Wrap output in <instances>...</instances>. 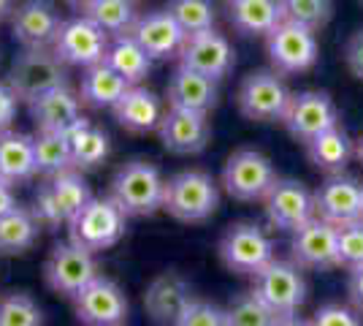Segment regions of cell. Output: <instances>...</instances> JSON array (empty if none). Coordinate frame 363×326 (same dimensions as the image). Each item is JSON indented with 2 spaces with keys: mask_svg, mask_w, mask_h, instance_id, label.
I'll return each mask as SVG.
<instances>
[{
  "mask_svg": "<svg viewBox=\"0 0 363 326\" xmlns=\"http://www.w3.org/2000/svg\"><path fill=\"white\" fill-rule=\"evenodd\" d=\"M90 199L92 193L84 177L76 169H68L49 177L44 185L35 190L33 215L44 226H71V220L84 210V204Z\"/></svg>",
  "mask_w": 363,
  "mask_h": 326,
  "instance_id": "4",
  "label": "cell"
},
{
  "mask_svg": "<svg viewBox=\"0 0 363 326\" xmlns=\"http://www.w3.org/2000/svg\"><path fill=\"white\" fill-rule=\"evenodd\" d=\"M16 104H19V98L14 95V90H11L6 82H0V134L9 131L11 123H14Z\"/></svg>",
  "mask_w": 363,
  "mask_h": 326,
  "instance_id": "42",
  "label": "cell"
},
{
  "mask_svg": "<svg viewBox=\"0 0 363 326\" xmlns=\"http://www.w3.org/2000/svg\"><path fill=\"white\" fill-rule=\"evenodd\" d=\"M190 302H193L190 283L177 272L155 278L144 291V310L160 326H177L179 315L187 310Z\"/></svg>",
  "mask_w": 363,
  "mask_h": 326,
  "instance_id": "22",
  "label": "cell"
},
{
  "mask_svg": "<svg viewBox=\"0 0 363 326\" xmlns=\"http://www.w3.org/2000/svg\"><path fill=\"white\" fill-rule=\"evenodd\" d=\"M16 207V196H14V185H9L6 180H0V217L6 212H11Z\"/></svg>",
  "mask_w": 363,
  "mask_h": 326,
  "instance_id": "45",
  "label": "cell"
},
{
  "mask_svg": "<svg viewBox=\"0 0 363 326\" xmlns=\"http://www.w3.org/2000/svg\"><path fill=\"white\" fill-rule=\"evenodd\" d=\"M279 6H282L285 22H296L315 33L328 25L333 11L331 0H279Z\"/></svg>",
  "mask_w": 363,
  "mask_h": 326,
  "instance_id": "37",
  "label": "cell"
},
{
  "mask_svg": "<svg viewBox=\"0 0 363 326\" xmlns=\"http://www.w3.org/2000/svg\"><path fill=\"white\" fill-rule=\"evenodd\" d=\"M157 134H160V141H163V147L168 153H174V156H196L209 144L212 125H209V114L168 107V112L160 120Z\"/></svg>",
  "mask_w": 363,
  "mask_h": 326,
  "instance_id": "20",
  "label": "cell"
},
{
  "mask_svg": "<svg viewBox=\"0 0 363 326\" xmlns=\"http://www.w3.org/2000/svg\"><path fill=\"white\" fill-rule=\"evenodd\" d=\"M38 174L35 166V147L33 136L19 134V131H3L0 134V180L9 185L28 183Z\"/></svg>",
  "mask_w": 363,
  "mask_h": 326,
  "instance_id": "26",
  "label": "cell"
},
{
  "mask_svg": "<svg viewBox=\"0 0 363 326\" xmlns=\"http://www.w3.org/2000/svg\"><path fill=\"white\" fill-rule=\"evenodd\" d=\"M252 291L263 299V305L274 315H285V313H298V308L306 302V280L296 261L274 259L263 272L255 275Z\"/></svg>",
  "mask_w": 363,
  "mask_h": 326,
  "instance_id": "12",
  "label": "cell"
},
{
  "mask_svg": "<svg viewBox=\"0 0 363 326\" xmlns=\"http://www.w3.org/2000/svg\"><path fill=\"white\" fill-rule=\"evenodd\" d=\"M277 180L279 177L274 171L272 161L260 150H250V147L236 150L223 169V185L228 196L239 202H263Z\"/></svg>",
  "mask_w": 363,
  "mask_h": 326,
  "instance_id": "8",
  "label": "cell"
},
{
  "mask_svg": "<svg viewBox=\"0 0 363 326\" xmlns=\"http://www.w3.org/2000/svg\"><path fill=\"white\" fill-rule=\"evenodd\" d=\"M168 107L209 114L217 107V82L179 65L168 79Z\"/></svg>",
  "mask_w": 363,
  "mask_h": 326,
  "instance_id": "24",
  "label": "cell"
},
{
  "mask_svg": "<svg viewBox=\"0 0 363 326\" xmlns=\"http://www.w3.org/2000/svg\"><path fill=\"white\" fill-rule=\"evenodd\" d=\"M166 183L157 166L147 161H130L114 174L111 199L120 204L125 215H155L166 202Z\"/></svg>",
  "mask_w": 363,
  "mask_h": 326,
  "instance_id": "1",
  "label": "cell"
},
{
  "mask_svg": "<svg viewBox=\"0 0 363 326\" xmlns=\"http://www.w3.org/2000/svg\"><path fill=\"white\" fill-rule=\"evenodd\" d=\"M106 63L130 85V87H133V85H141L152 71V58L141 49V44H138L130 33L111 38L108 52H106Z\"/></svg>",
  "mask_w": 363,
  "mask_h": 326,
  "instance_id": "31",
  "label": "cell"
},
{
  "mask_svg": "<svg viewBox=\"0 0 363 326\" xmlns=\"http://www.w3.org/2000/svg\"><path fill=\"white\" fill-rule=\"evenodd\" d=\"M306 156L325 174H345L350 158L355 156V141L342 125H333L306 144Z\"/></svg>",
  "mask_w": 363,
  "mask_h": 326,
  "instance_id": "30",
  "label": "cell"
},
{
  "mask_svg": "<svg viewBox=\"0 0 363 326\" xmlns=\"http://www.w3.org/2000/svg\"><path fill=\"white\" fill-rule=\"evenodd\" d=\"M0 326H44V310L28 294L0 299Z\"/></svg>",
  "mask_w": 363,
  "mask_h": 326,
  "instance_id": "38",
  "label": "cell"
},
{
  "mask_svg": "<svg viewBox=\"0 0 363 326\" xmlns=\"http://www.w3.org/2000/svg\"><path fill=\"white\" fill-rule=\"evenodd\" d=\"M108 44H111V36L101 31L87 14H82L74 19H62L52 49L65 65L90 68L106 60Z\"/></svg>",
  "mask_w": 363,
  "mask_h": 326,
  "instance_id": "9",
  "label": "cell"
},
{
  "mask_svg": "<svg viewBox=\"0 0 363 326\" xmlns=\"http://www.w3.org/2000/svg\"><path fill=\"white\" fill-rule=\"evenodd\" d=\"M272 326H312L306 318H301L298 313H285V315H277L272 321Z\"/></svg>",
  "mask_w": 363,
  "mask_h": 326,
  "instance_id": "46",
  "label": "cell"
},
{
  "mask_svg": "<svg viewBox=\"0 0 363 326\" xmlns=\"http://www.w3.org/2000/svg\"><path fill=\"white\" fill-rule=\"evenodd\" d=\"M76 318L84 326H122L128 321V296L111 278H98L74 296Z\"/></svg>",
  "mask_w": 363,
  "mask_h": 326,
  "instance_id": "13",
  "label": "cell"
},
{
  "mask_svg": "<svg viewBox=\"0 0 363 326\" xmlns=\"http://www.w3.org/2000/svg\"><path fill=\"white\" fill-rule=\"evenodd\" d=\"M65 139L71 147V158H74V169H95L101 163H106V158L111 156V139L108 134L95 125L92 120L82 117L74 128L65 131Z\"/></svg>",
  "mask_w": 363,
  "mask_h": 326,
  "instance_id": "27",
  "label": "cell"
},
{
  "mask_svg": "<svg viewBox=\"0 0 363 326\" xmlns=\"http://www.w3.org/2000/svg\"><path fill=\"white\" fill-rule=\"evenodd\" d=\"M355 156H358V161L363 163V134H361V139L355 141Z\"/></svg>",
  "mask_w": 363,
  "mask_h": 326,
  "instance_id": "49",
  "label": "cell"
},
{
  "mask_svg": "<svg viewBox=\"0 0 363 326\" xmlns=\"http://www.w3.org/2000/svg\"><path fill=\"white\" fill-rule=\"evenodd\" d=\"M44 278H46V286L55 294L74 299L84 286H90L92 280L98 278L95 253L84 250L82 245H76V242H60V245L52 248L49 259H46Z\"/></svg>",
  "mask_w": 363,
  "mask_h": 326,
  "instance_id": "10",
  "label": "cell"
},
{
  "mask_svg": "<svg viewBox=\"0 0 363 326\" xmlns=\"http://www.w3.org/2000/svg\"><path fill=\"white\" fill-rule=\"evenodd\" d=\"M33 147H35V166L38 174L44 177H55L62 171L74 169V158H71V147L65 134H55V131H38L33 136Z\"/></svg>",
  "mask_w": 363,
  "mask_h": 326,
  "instance_id": "33",
  "label": "cell"
},
{
  "mask_svg": "<svg viewBox=\"0 0 363 326\" xmlns=\"http://www.w3.org/2000/svg\"><path fill=\"white\" fill-rule=\"evenodd\" d=\"M38 217L33 210H25L16 204L11 212L0 217V256H19L30 250L38 239Z\"/></svg>",
  "mask_w": 363,
  "mask_h": 326,
  "instance_id": "32",
  "label": "cell"
},
{
  "mask_svg": "<svg viewBox=\"0 0 363 326\" xmlns=\"http://www.w3.org/2000/svg\"><path fill=\"white\" fill-rule=\"evenodd\" d=\"M315 215L333 226H347L363 217V185L347 174H331L315 190Z\"/></svg>",
  "mask_w": 363,
  "mask_h": 326,
  "instance_id": "19",
  "label": "cell"
},
{
  "mask_svg": "<svg viewBox=\"0 0 363 326\" xmlns=\"http://www.w3.org/2000/svg\"><path fill=\"white\" fill-rule=\"evenodd\" d=\"M168 14L177 19L184 36L212 31L217 22L214 0H168Z\"/></svg>",
  "mask_w": 363,
  "mask_h": 326,
  "instance_id": "35",
  "label": "cell"
},
{
  "mask_svg": "<svg viewBox=\"0 0 363 326\" xmlns=\"http://www.w3.org/2000/svg\"><path fill=\"white\" fill-rule=\"evenodd\" d=\"M14 0H0V22L3 19H11V14H14Z\"/></svg>",
  "mask_w": 363,
  "mask_h": 326,
  "instance_id": "47",
  "label": "cell"
},
{
  "mask_svg": "<svg viewBox=\"0 0 363 326\" xmlns=\"http://www.w3.org/2000/svg\"><path fill=\"white\" fill-rule=\"evenodd\" d=\"M60 25L62 16L55 0H22L11 14V33L25 49H49Z\"/></svg>",
  "mask_w": 363,
  "mask_h": 326,
  "instance_id": "18",
  "label": "cell"
},
{
  "mask_svg": "<svg viewBox=\"0 0 363 326\" xmlns=\"http://www.w3.org/2000/svg\"><path fill=\"white\" fill-rule=\"evenodd\" d=\"M177 326H225V310L212 305V302L193 299L187 305V310L179 315Z\"/></svg>",
  "mask_w": 363,
  "mask_h": 326,
  "instance_id": "40",
  "label": "cell"
},
{
  "mask_svg": "<svg viewBox=\"0 0 363 326\" xmlns=\"http://www.w3.org/2000/svg\"><path fill=\"white\" fill-rule=\"evenodd\" d=\"M125 226H128V215L111 196H101V199L92 196L84 204V210L71 220L68 232H71V242L82 245L90 253H101L120 242Z\"/></svg>",
  "mask_w": 363,
  "mask_h": 326,
  "instance_id": "5",
  "label": "cell"
},
{
  "mask_svg": "<svg viewBox=\"0 0 363 326\" xmlns=\"http://www.w3.org/2000/svg\"><path fill=\"white\" fill-rule=\"evenodd\" d=\"M220 259L230 272L255 278L257 272H263L277 259L274 239L257 223H250V220L233 223L220 239Z\"/></svg>",
  "mask_w": 363,
  "mask_h": 326,
  "instance_id": "6",
  "label": "cell"
},
{
  "mask_svg": "<svg viewBox=\"0 0 363 326\" xmlns=\"http://www.w3.org/2000/svg\"><path fill=\"white\" fill-rule=\"evenodd\" d=\"M220 207V188L206 171L187 169L174 174L166 183V202L163 210L182 223H201L209 220Z\"/></svg>",
  "mask_w": 363,
  "mask_h": 326,
  "instance_id": "3",
  "label": "cell"
},
{
  "mask_svg": "<svg viewBox=\"0 0 363 326\" xmlns=\"http://www.w3.org/2000/svg\"><path fill=\"white\" fill-rule=\"evenodd\" d=\"M312 326H363L361 315L350 310L347 305H323L315 315H312Z\"/></svg>",
  "mask_w": 363,
  "mask_h": 326,
  "instance_id": "41",
  "label": "cell"
},
{
  "mask_svg": "<svg viewBox=\"0 0 363 326\" xmlns=\"http://www.w3.org/2000/svg\"><path fill=\"white\" fill-rule=\"evenodd\" d=\"M290 90L277 71H252L242 79L236 104L247 120L255 123H282L290 104Z\"/></svg>",
  "mask_w": 363,
  "mask_h": 326,
  "instance_id": "7",
  "label": "cell"
},
{
  "mask_svg": "<svg viewBox=\"0 0 363 326\" xmlns=\"http://www.w3.org/2000/svg\"><path fill=\"white\" fill-rule=\"evenodd\" d=\"M30 114L38 131L65 134L82 120V95L62 85L57 90H49L46 95L35 98L30 104Z\"/></svg>",
  "mask_w": 363,
  "mask_h": 326,
  "instance_id": "23",
  "label": "cell"
},
{
  "mask_svg": "<svg viewBox=\"0 0 363 326\" xmlns=\"http://www.w3.org/2000/svg\"><path fill=\"white\" fill-rule=\"evenodd\" d=\"M228 19L242 36H269L285 22L279 0H233L228 3Z\"/></svg>",
  "mask_w": 363,
  "mask_h": 326,
  "instance_id": "28",
  "label": "cell"
},
{
  "mask_svg": "<svg viewBox=\"0 0 363 326\" xmlns=\"http://www.w3.org/2000/svg\"><path fill=\"white\" fill-rule=\"evenodd\" d=\"M266 49L277 74H301L309 71L320 55V44L315 31L296 25V22H279L266 36Z\"/></svg>",
  "mask_w": 363,
  "mask_h": 326,
  "instance_id": "11",
  "label": "cell"
},
{
  "mask_svg": "<svg viewBox=\"0 0 363 326\" xmlns=\"http://www.w3.org/2000/svg\"><path fill=\"white\" fill-rule=\"evenodd\" d=\"M277 318L255 291L236 296L225 308V326H272Z\"/></svg>",
  "mask_w": 363,
  "mask_h": 326,
  "instance_id": "36",
  "label": "cell"
},
{
  "mask_svg": "<svg viewBox=\"0 0 363 326\" xmlns=\"http://www.w3.org/2000/svg\"><path fill=\"white\" fill-rule=\"evenodd\" d=\"M84 14L90 16L101 31L108 33L111 38H114V36L130 33L133 22H136L133 0H95Z\"/></svg>",
  "mask_w": 363,
  "mask_h": 326,
  "instance_id": "34",
  "label": "cell"
},
{
  "mask_svg": "<svg viewBox=\"0 0 363 326\" xmlns=\"http://www.w3.org/2000/svg\"><path fill=\"white\" fill-rule=\"evenodd\" d=\"M225 3H233V0H225Z\"/></svg>",
  "mask_w": 363,
  "mask_h": 326,
  "instance_id": "50",
  "label": "cell"
},
{
  "mask_svg": "<svg viewBox=\"0 0 363 326\" xmlns=\"http://www.w3.org/2000/svg\"><path fill=\"white\" fill-rule=\"evenodd\" d=\"M361 220H363V217H361Z\"/></svg>",
  "mask_w": 363,
  "mask_h": 326,
  "instance_id": "51",
  "label": "cell"
},
{
  "mask_svg": "<svg viewBox=\"0 0 363 326\" xmlns=\"http://www.w3.org/2000/svg\"><path fill=\"white\" fill-rule=\"evenodd\" d=\"M282 125L288 128V134L296 141L309 144L323 131L339 125V112H336V104L331 101L328 93L301 90V93L290 95V104L285 109Z\"/></svg>",
  "mask_w": 363,
  "mask_h": 326,
  "instance_id": "14",
  "label": "cell"
},
{
  "mask_svg": "<svg viewBox=\"0 0 363 326\" xmlns=\"http://www.w3.org/2000/svg\"><path fill=\"white\" fill-rule=\"evenodd\" d=\"M179 65L220 82L233 71L236 52L225 36L212 28V31L193 33L184 38V44L179 49Z\"/></svg>",
  "mask_w": 363,
  "mask_h": 326,
  "instance_id": "15",
  "label": "cell"
},
{
  "mask_svg": "<svg viewBox=\"0 0 363 326\" xmlns=\"http://www.w3.org/2000/svg\"><path fill=\"white\" fill-rule=\"evenodd\" d=\"M290 253H293V261L306 269L342 266L339 264V229L315 215L309 223L293 232Z\"/></svg>",
  "mask_w": 363,
  "mask_h": 326,
  "instance_id": "16",
  "label": "cell"
},
{
  "mask_svg": "<svg viewBox=\"0 0 363 326\" xmlns=\"http://www.w3.org/2000/svg\"><path fill=\"white\" fill-rule=\"evenodd\" d=\"M345 60H347V68L352 71V77L363 79V31H358L347 41V49H345Z\"/></svg>",
  "mask_w": 363,
  "mask_h": 326,
  "instance_id": "43",
  "label": "cell"
},
{
  "mask_svg": "<svg viewBox=\"0 0 363 326\" xmlns=\"http://www.w3.org/2000/svg\"><path fill=\"white\" fill-rule=\"evenodd\" d=\"M339 229V264L352 269L363 264V220L336 226Z\"/></svg>",
  "mask_w": 363,
  "mask_h": 326,
  "instance_id": "39",
  "label": "cell"
},
{
  "mask_svg": "<svg viewBox=\"0 0 363 326\" xmlns=\"http://www.w3.org/2000/svg\"><path fill=\"white\" fill-rule=\"evenodd\" d=\"M130 36L141 44V49L150 55L152 60L179 58V49L187 38L184 31L177 25V19L168 14V9H155V11L136 16Z\"/></svg>",
  "mask_w": 363,
  "mask_h": 326,
  "instance_id": "21",
  "label": "cell"
},
{
  "mask_svg": "<svg viewBox=\"0 0 363 326\" xmlns=\"http://www.w3.org/2000/svg\"><path fill=\"white\" fill-rule=\"evenodd\" d=\"M6 85L19 101L33 104L35 98L68 85V65L55 55V49H25L11 63Z\"/></svg>",
  "mask_w": 363,
  "mask_h": 326,
  "instance_id": "2",
  "label": "cell"
},
{
  "mask_svg": "<svg viewBox=\"0 0 363 326\" xmlns=\"http://www.w3.org/2000/svg\"><path fill=\"white\" fill-rule=\"evenodd\" d=\"M347 294H350V302H352L358 310H363V264L350 269Z\"/></svg>",
  "mask_w": 363,
  "mask_h": 326,
  "instance_id": "44",
  "label": "cell"
},
{
  "mask_svg": "<svg viewBox=\"0 0 363 326\" xmlns=\"http://www.w3.org/2000/svg\"><path fill=\"white\" fill-rule=\"evenodd\" d=\"M263 204L269 223L282 232H296L315 217V193L298 180H277Z\"/></svg>",
  "mask_w": 363,
  "mask_h": 326,
  "instance_id": "17",
  "label": "cell"
},
{
  "mask_svg": "<svg viewBox=\"0 0 363 326\" xmlns=\"http://www.w3.org/2000/svg\"><path fill=\"white\" fill-rule=\"evenodd\" d=\"M128 82L108 65L106 60L84 68V77H82V104H87L92 109H114L120 104V98L128 93Z\"/></svg>",
  "mask_w": 363,
  "mask_h": 326,
  "instance_id": "29",
  "label": "cell"
},
{
  "mask_svg": "<svg viewBox=\"0 0 363 326\" xmlns=\"http://www.w3.org/2000/svg\"><path fill=\"white\" fill-rule=\"evenodd\" d=\"M117 123L130 131V134H150V131H157L160 128V120L166 114L163 109V101L157 95L147 90L144 85H133L128 87V93L120 98V104L111 109Z\"/></svg>",
  "mask_w": 363,
  "mask_h": 326,
  "instance_id": "25",
  "label": "cell"
},
{
  "mask_svg": "<svg viewBox=\"0 0 363 326\" xmlns=\"http://www.w3.org/2000/svg\"><path fill=\"white\" fill-rule=\"evenodd\" d=\"M65 3H68L71 9H76V11H82V14H84V11L90 9V6L95 3V0H65Z\"/></svg>",
  "mask_w": 363,
  "mask_h": 326,
  "instance_id": "48",
  "label": "cell"
}]
</instances>
